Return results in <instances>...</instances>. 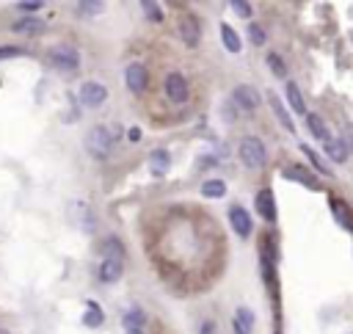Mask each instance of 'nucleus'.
Returning <instances> with one entry per match:
<instances>
[{
	"instance_id": "nucleus-16",
	"label": "nucleus",
	"mask_w": 353,
	"mask_h": 334,
	"mask_svg": "<svg viewBox=\"0 0 353 334\" xmlns=\"http://www.w3.org/2000/svg\"><path fill=\"white\" fill-rule=\"evenodd\" d=\"M326 155L331 163H345L348 160V141L345 138H328L326 141Z\"/></svg>"
},
{
	"instance_id": "nucleus-28",
	"label": "nucleus",
	"mask_w": 353,
	"mask_h": 334,
	"mask_svg": "<svg viewBox=\"0 0 353 334\" xmlns=\"http://www.w3.org/2000/svg\"><path fill=\"white\" fill-rule=\"evenodd\" d=\"M102 9H105L102 0H91V3H86V0H83V3H78V14H80V17H86V14H100Z\"/></svg>"
},
{
	"instance_id": "nucleus-24",
	"label": "nucleus",
	"mask_w": 353,
	"mask_h": 334,
	"mask_svg": "<svg viewBox=\"0 0 353 334\" xmlns=\"http://www.w3.org/2000/svg\"><path fill=\"white\" fill-rule=\"evenodd\" d=\"M202 197H207V199H224L227 197V183L224 180H207V183H202Z\"/></svg>"
},
{
	"instance_id": "nucleus-36",
	"label": "nucleus",
	"mask_w": 353,
	"mask_h": 334,
	"mask_svg": "<svg viewBox=\"0 0 353 334\" xmlns=\"http://www.w3.org/2000/svg\"><path fill=\"white\" fill-rule=\"evenodd\" d=\"M127 334H144L141 329H127Z\"/></svg>"
},
{
	"instance_id": "nucleus-21",
	"label": "nucleus",
	"mask_w": 353,
	"mask_h": 334,
	"mask_svg": "<svg viewBox=\"0 0 353 334\" xmlns=\"http://www.w3.org/2000/svg\"><path fill=\"white\" fill-rule=\"evenodd\" d=\"M221 42L229 53H240V36L229 23H221Z\"/></svg>"
},
{
	"instance_id": "nucleus-17",
	"label": "nucleus",
	"mask_w": 353,
	"mask_h": 334,
	"mask_svg": "<svg viewBox=\"0 0 353 334\" xmlns=\"http://www.w3.org/2000/svg\"><path fill=\"white\" fill-rule=\"evenodd\" d=\"M14 31L23 34V36H39L45 31V23L39 17H23V20L14 23Z\"/></svg>"
},
{
	"instance_id": "nucleus-4",
	"label": "nucleus",
	"mask_w": 353,
	"mask_h": 334,
	"mask_svg": "<svg viewBox=\"0 0 353 334\" xmlns=\"http://www.w3.org/2000/svg\"><path fill=\"white\" fill-rule=\"evenodd\" d=\"M163 89H166L168 102H174V105H185L191 97V86H188V78L183 72H168Z\"/></svg>"
},
{
	"instance_id": "nucleus-22",
	"label": "nucleus",
	"mask_w": 353,
	"mask_h": 334,
	"mask_svg": "<svg viewBox=\"0 0 353 334\" xmlns=\"http://www.w3.org/2000/svg\"><path fill=\"white\" fill-rule=\"evenodd\" d=\"M102 320H105V315H102L100 304H97V301H89V304H86V312H83V323H86L89 329H97V326H102Z\"/></svg>"
},
{
	"instance_id": "nucleus-31",
	"label": "nucleus",
	"mask_w": 353,
	"mask_h": 334,
	"mask_svg": "<svg viewBox=\"0 0 353 334\" xmlns=\"http://www.w3.org/2000/svg\"><path fill=\"white\" fill-rule=\"evenodd\" d=\"M17 9H20V12H25V14H34V12L45 9V3H42V0H20Z\"/></svg>"
},
{
	"instance_id": "nucleus-8",
	"label": "nucleus",
	"mask_w": 353,
	"mask_h": 334,
	"mask_svg": "<svg viewBox=\"0 0 353 334\" xmlns=\"http://www.w3.org/2000/svg\"><path fill=\"white\" fill-rule=\"evenodd\" d=\"M180 39L188 47H199V42H202V23H199L196 14H185L180 20Z\"/></svg>"
},
{
	"instance_id": "nucleus-27",
	"label": "nucleus",
	"mask_w": 353,
	"mask_h": 334,
	"mask_svg": "<svg viewBox=\"0 0 353 334\" xmlns=\"http://www.w3.org/2000/svg\"><path fill=\"white\" fill-rule=\"evenodd\" d=\"M229 6H232V12H235L238 17H243V20H249V17L254 14V6L249 3V0H232Z\"/></svg>"
},
{
	"instance_id": "nucleus-34",
	"label": "nucleus",
	"mask_w": 353,
	"mask_h": 334,
	"mask_svg": "<svg viewBox=\"0 0 353 334\" xmlns=\"http://www.w3.org/2000/svg\"><path fill=\"white\" fill-rule=\"evenodd\" d=\"M127 138H130L133 144H138V138H141V130H138V127H130V130H127Z\"/></svg>"
},
{
	"instance_id": "nucleus-13",
	"label": "nucleus",
	"mask_w": 353,
	"mask_h": 334,
	"mask_svg": "<svg viewBox=\"0 0 353 334\" xmlns=\"http://www.w3.org/2000/svg\"><path fill=\"white\" fill-rule=\"evenodd\" d=\"M168 169H171L168 149H152V155H149V172L155 177H163V175H168Z\"/></svg>"
},
{
	"instance_id": "nucleus-5",
	"label": "nucleus",
	"mask_w": 353,
	"mask_h": 334,
	"mask_svg": "<svg viewBox=\"0 0 353 334\" xmlns=\"http://www.w3.org/2000/svg\"><path fill=\"white\" fill-rule=\"evenodd\" d=\"M124 86H127V91H133V94H144L146 91V86H149V69L144 67V64H130L127 69H124Z\"/></svg>"
},
{
	"instance_id": "nucleus-26",
	"label": "nucleus",
	"mask_w": 353,
	"mask_h": 334,
	"mask_svg": "<svg viewBox=\"0 0 353 334\" xmlns=\"http://www.w3.org/2000/svg\"><path fill=\"white\" fill-rule=\"evenodd\" d=\"M141 9H144V14H146V20H152V23H163V6H160V3H152V0H144Z\"/></svg>"
},
{
	"instance_id": "nucleus-18",
	"label": "nucleus",
	"mask_w": 353,
	"mask_h": 334,
	"mask_svg": "<svg viewBox=\"0 0 353 334\" xmlns=\"http://www.w3.org/2000/svg\"><path fill=\"white\" fill-rule=\"evenodd\" d=\"M306 116V127H309V133L317 138V141H328L331 135H328V127H326V122H323V116L320 113H304Z\"/></svg>"
},
{
	"instance_id": "nucleus-32",
	"label": "nucleus",
	"mask_w": 353,
	"mask_h": 334,
	"mask_svg": "<svg viewBox=\"0 0 353 334\" xmlns=\"http://www.w3.org/2000/svg\"><path fill=\"white\" fill-rule=\"evenodd\" d=\"M249 39H251V42H254L257 47H262L268 36H265V31H262L260 25H249Z\"/></svg>"
},
{
	"instance_id": "nucleus-23",
	"label": "nucleus",
	"mask_w": 353,
	"mask_h": 334,
	"mask_svg": "<svg viewBox=\"0 0 353 334\" xmlns=\"http://www.w3.org/2000/svg\"><path fill=\"white\" fill-rule=\"evenodd\" d=\"M301 152L306 155V160H309V166H312V169L317 172V175H331V169H328V166L323 163V157L309 146V144H301Z\"/></svg>"
},
{
	"instance_id": "nucleus-29",
	"label": "nucleus",
	"mask_w": 353,
	"mask_h": 334,
	"mask_svg": "<svg viewBox=\"0 0 353 334\" xmlns=\"http://www.w3.org/2000/svg\"><path fill=\"white\" fill-rule=\"evenodd\" d=\"M268 67L273 69V75H276V78H287V67L282 64V58H279L276 53H268Z\"/></svg>"
},
{
	"instance_id": "nucleus-11",
	"label": "nucleus",
	"mask_w": 353,
	"mask_h": 334,
	"mask_svg": "<svg viewBox=\"0 0 353 334\" xmlns=\"http://www.w3.org/2000/svg\"><path fill=\"white\" fill-rule=\"evenodd\" d=\"M124 274V260H116V257H102L100 263V282L111 285V282H119Z\"/></svg>"
},
{
	"instance_id": "nucleus-25",
	"label": "nucleus",
	"mask_w": 353,
	"mask_h": 334,
	"mask_svg": "<svg viewBox=\"0 0 353 334\" xmlns=\"http://www.w3.org/2000/svg\"><path fill=\"white\" fill-rule=\"evenodd\" d=\"M102 257H116V260H124V246L119 238H105L102 241Z\"/></svg>"
},
{
	"instance_id": "nucleus-6",
	"label": "nucleus",
	"mask_w": 353,
	"mask_h": 334,
	"mask_svg": "<svg viewBox=\"0 0 353 334\" xmlns=\"http://www.w3.org/2000/svg\"><path fill=\"white\" fill-rule=\"evenodd\" d=\"M232 102H235L240 111H257V108L262 105V94H260L254 86L240 83V86H235V91H232Z\"/></svg>"
},
{
	"instance_id": "nucleus-19",
	"label": "nucleus",
	"mask_w": 353,
	"mask_h": 334,
	"mask_svg": "<svg viewBox=\"0 0 353 334\" xmlns=\"http://www.w3.org/2000/svg\"><path fill=\"white\" fill-rule=\"evenodd\" d=\"M254 329V312L249 307H238L235 312V334H251Z\"/></svg>"
},
{
	"instance_id": "nucleus-12",
	"label": "nucleus",
	"mask_w": 353,
	"mask_h": 334,
	"mask_svg": "<svg viewBox=\"0 0 353 334\" xmlns=\"http://www.w3.org/2000/svg\"><path fill=\"white\" fill-rule=\"evenodd\" d=\"M282 177L295 180V183H301V186H306V188H312V191L320 188V186H317V177H315L309 169H304V166H284V169H282Z\"/></svg>"
},
{
	"instance_id": "nucleus-35",
	"label": "nucleus",
	"mask_w": 353,
	"mask_h": 334,
	"mask_svg": "<svg viewBox=\"0 0 353 334\" xmlns=\"http://www.w3.org/2000/svg\"><path fill=\"white\" fill-rule=\"evenodd\" d=\"M202 334H213V326H210V323H205V326H202Z\"/></svg>"
},
{
	"instance_id": "nucleus-9",
	"label": "nucleus",
	"mask_w": 353,
	"mask_h": 334,
	"mask_svg": "<svg viewBox=\"0 0 353 334\" xmlns=\"http://www.w3.org/2000/svg\"><path fill=\"white\" fill-rule=\"evenodd\" d=\"M229 224H232L235 235H240V238H249V235H251V230H254V221H251L249 210H246V208H240V205L229 208Z\"/></svg>"
},
{
	"instance_id": "nucleus-33",
	"label": "nucleus",
	"mask_w": 353,
	"mask_h": 334,
	"mask_svg": "<svg viewBox=\"0 0 353 334\" xmlns=\"http://www.w3.org/2000/svg\"><path fill=\"white\" fill-rule=\"evenodd\" d=\"M23 50L14 47V45H6V47H0V58H12V56H20Z\"/></svg>"
},
{
	"instance_id": "nucleus-15",
	"label": "nucleus",
	"mask_w": 353,
	"mask_h": 334,
	"mask_svg": "<svg viewBox=\"0 0 353 334\" xmlns=\"http://www.w3.org/2000/svg\"><path fill=\"white\" fill-rule=\"evenodd\" d=\"M284 97L290 102V108L295 113H306V102H304V94H301V86L295 80H284Z\"/></svg>"
},
{
	"instance_id": "nucleus-7",
	"label": "nucleus",
	"mask_w": 353,
	"mask_h": 334,
	"mask_svg": "<svg viewBox=\"0 0 353 334\" xmlns=\"http://www.w3.org/2000/svg\"><path fill=\"white\" fill-rule=\"evenodd\" d=\"M78 97H80V102H83L86 108H100V105H105V100H108V89H105L102 83H97V80H86V83L80 86Z\"/></svg>"
},
{
	"instance_id": "nucleus-14",
	"label": "nucleus",
	"mask_w": 353,
	"mask_h": 334,
	"mask_svg": "<svg viewBox=\"0 0 353 334\" xmlns=\"http://www.w3.org/2000/svg\"><path fill=\"white\" fill-rule=\"evenodd\" d=\"M331 216H334V221H337L345 232H350V230H353V224H350V208H348V202H345V199H339V197H334V199H331Z\"/></svg>"
},
{
	"instance_id": "nucleus-30",
	"label": "nucleus",
	"mask_w": 353,
	"mask_h": 334,
	"mask_svg": "<svg viewBox=\"0 0 353 334\" xmlns=\"http://www.w3.org/2000/svg\"><path fill=\"white\" fill-rule=\"evenodd\" d=\"M124 326H127V329H141V326H144V312H141V309H130V312L124 315Z\"/></svg>"
},
{
	"instance_id": "nucleus-20",
	"label": "nucleus",
	"mask_w": 353,
	"mask_h": 334,
	"mask_svg": "<svg viewBox=\"0 0 353 334\" xmlns=\"http://www.w3.org/2000/svg\"><path fill=\"white\" fill-rule=\"evenodd\" d=\"M268 102H271V108H273V113H276V119L282 122V127H287V133H295V124H293V119H290V113L284 111V105H282V100H279L276 94H268Z\"/></svg>"
},
{
	"instance_id": "nucleus-2",
	"label": "nucleus",
	"mask_w": 353,
	"mask_h": 334,
	"mask_svg": "<svg viewBox=\"0 0 353 334\" xmlns=\"http://www.w3.org/2000/svg\"><path fill=\"white\" fill-rule=\"evenodd\" d=\"M238 152H240L243 166H246V169H251V172L262 169V166L268 163V149H265V144H262L257 135H246V138L240 141Z\"/></svg>"
},
{
	"instance_id": "nucleus-10",
	"label": "nucleus",
	"mask_w": 353,
	"mask_h": 334,
	"mask_svg": "<svg viewBox=\"0 0 353 334\" xmlns=\"http://www.w3.org/2000/svg\"><path fill=\"white\" fill-rule=\"evenodd\" d=\"M254 205H257V213H260L268 224L276 221V199H273V191H271V188H262V191L257 194Z\"/></svg>"
},
{
	"instance_id": "nucleus-1",
	"label": "nucleus",
	"mask_w": 353,
	"mask_h": 334,
	"mask_svg": "<svg viewBox=\"0 0 353 334\" xmlns=\"http://www.w3.org/2000/svg\"><path fill=\"white\" fill-rule=\"evenodd\" d=\"M86 149H89V155H91V157H97V160H108V157H111V152H113V130H111V127H105V124L91 127V130H89V135H86Z\"/></svg>"
},
{
	"instance_id": "nucleus-3",
	"label": "nucleus",
	"mask_w": 353,
	"mask_h": 334,
	"mask_svg": "<svg viewBox=\"0 0 353 334\" xmlns=\"http://www.w3.org/2000/svg\"><path fill=\"white\" fill-rule=\"evenodd\" d=\"M47 61L50 67H56L58 72H75L80 67V53L72 45H53L47 50Z\"/></svg>"
}]
</instances>
